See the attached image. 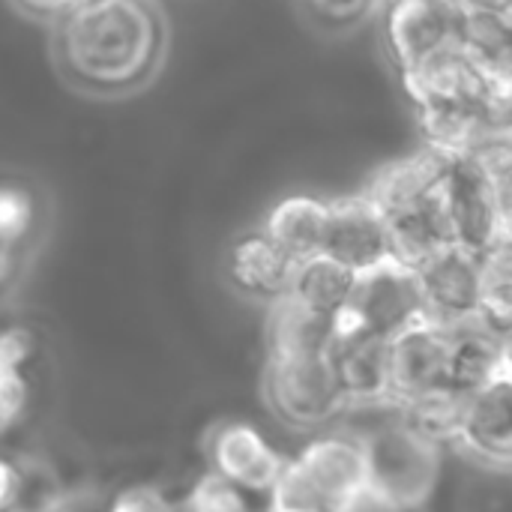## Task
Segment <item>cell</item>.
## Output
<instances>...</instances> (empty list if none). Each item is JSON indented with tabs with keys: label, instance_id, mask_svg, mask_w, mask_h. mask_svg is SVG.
<instances>
[{
	"label": "cell",
	"instance_id": "cell-26",
	"mask_svg": "<svg viewBox=\"0 0 512 512\" xmlns=\"http://www.w3.org/2000/svg\"><path fill=\"white\" fill-rule=\"evenodd\" d=\"M27 381L15 369H0V432L9 429L27 405Z\"/></svg>",
	"mask_w": 512,
	"mask_h": 512
},
{
	"label": "cell",
	"instance_id": "cell-16",
	"mask_svg": "<svg viewBox=\"0 0 512 512\" xmlns=\"http://www.w3.org/2000/svg\"><path fill=\"white\" fill-rule=\"evenodd\" d=\"M294 267L297 261L285 249H279L264 234V228L243 234L240 240H234L228 252V276L234 288L243 291L246 297L267 300V303L288 294Z\"/></svg>",
	"mask_w": 512,
	"mask_h": 512
},
{
	"label": "cell",
	"instance_id": "cell-21",
	"mask_svg": "<svg viewBox=\"0 0 512 512\" xmlns=\"http://www.w3.org/2000/svg\"><path fill=\"white\" fill-rule=\"evenodd\" d=\"M354 285H357L354 270H348L345 264H339L336 258H330L324 252H318L312 258L297 261L288 297H294L300 306H306L324 318H336L351 303Z\"/></svg>",
	"mask_w": 512,
	"mask_h": 512
},
{
	"label": "cell",
	"instance_id": "cell-25",
	"mask_svg": "<svg viewBox=\"0 0 512 512\" xmlns=\"http://www.w3.org/2000/svg\"><path fill=\"white\" fill-rule=\"evenodd\" d=\"M186 507L192 512H249L246 507V492L219 477L216 471L204 474L192 495L186 498Z\"/></svg>",
	"mask_w": 512,
	"mask_h": 512
},
{
	"label": "cell",
	"instance_id": "cell-6",
	"mask_svg": "<svg viewBox=\"0 0 512 512\" xmlns=\"http://www.w3.org/2000/svg\"><path fill=\"white\" fill-rule=\"evenodd\" d=\"M450 387L447 327L423 318L390 339V405L414 402Z\"/></svg>",
	"mask_w": 512,
	"mask_h": 512
},
{
	"label": "cell",
	"instance_id": "cell-35",
	"mask_svg": "<svg viewBox=\"0 0 512 512\" xmlns=\"http://www.w3.org/2000/svg\"><path fill=\"white\" fill-rule=\"evenodd\" d=\"M510 18H512V9H510Z\"/></svg>",
	"mask_w": 512,
	"mask_h": 512
},
{
	"label": "cell",
	"instance_id": "cell-22",
	"mask_svg": "<svg viewBox=\"0 0 512 512\" xmlns=\"http://www.w3.org/2000/svg\"><path fill=\"white\" fill-rule=\"evenodd\" d=\"M465 399H468L465 393H459L453 387H444V390L426 393V396H420L414 402L396 405V414L411 429H417L420 435L432 438L435 444L453 447L456 438H459V429H462Z\"/></svg>",
	"mask_w": 512,
	"mask_h": 512
},
{
	"label": "cell",
	"instance_id": "cell-1",
	"mask_svg": "<svg viewBox=\"0 0 512 512\" xmlns=\"http://www.w3.org/2000/svg\"><path fill=\"white\" fill-rule=\"evenodd\" d=\"M51 51L72 90L135 96L165 63L168 21L156 0H78L51 18Z\"/></svg>",
	"mask_w": 512,
	"mask_h": 512
},
{
	"label": "cell",
	"instance_id": "cell-34",
	"mask_svg": "<svg viewBox=\"0 0 512 512\" xmlns=\"http://www.w3.org/2000/svg\"><path fill=\"white\" fill-rule=\"evenodd\" d=\"M507 6H510V9H512V0H507Z\"/></svg>",
	"mask_w": 512,
	"mask_h": 512
},
{
	"label": "cell",
	"instance_id": "cell-30",
	"mask_svg": "<svg viewBox=\"0 0 512 512\" xmlns=\"http://www.w3.org/2000/svg\"><path fill=\"white\" fill-rule=\"evenodd\" d=\"M21 12L33 15V18H42V21H51L54 15H60L66 6L78 3V0H15Z\"/></svg>",
	"mask_w": 512,
	"mask_h": 512
},
{
	"label": "cell",
	"instance_id": "cell-33",
	"mask_svg": "<svg viewBox=\"0 0 512 512\" xmlns=\"http://www.w3.org/2000/svg\"><path fill=\"white\" fill-rule=\"evenodd\" d=\"M507 243H512V219H510V225H507V237H504Z\"/></svg>",
	"mask_w": 512,
	"mask_h": 512
},
{
	"label": "cell",
	"instance_id": "cell-5",
	"mask_svg": "<svg viewBox=\"0 0 512 512\" xmlns=\"http://www.w3.org/2000/svg\"><path fill=\"white\" fill-rule=\"evenodd\" d=\"M441 204L456 246L483 255L492 246L504 243L507 228L498 207L495 183L477 156L450 159L441 183Z\"/></svg>",
	"mask_w": 512,
	"mask_h": 512
},
{
	"label": "cell",
	"instance_id": "cell-18",
	"mask_svg": "<svg viewBox=\"0 0 512 512\" xmlns=\"http://www.w3.org/2000/svg\"><path fill=\"white\" fill-rule=\"evenodd\" d=\"M387 234H390V258H396L414 270L420 264H426L432 255H438L441 249L453 246L450 222H447V213L441 204V189L432 198L390 216Z\"/></svg>",
	"mask_w": 512,
	"mask_h": 512
},
{
	"label": "cell",
	"instance_id": "cell-10",
	"mask_svg": "<svg viewBox=\"0 0 512 512\" xmlns=\"http://www.w3.org/2000/svg\"><path fill=\"white\" fill-rule=\"evenodd\" d=\"M324 255L336 258L354 273H363L390 258L387 219L363 192L330 201Z\"/></svg>",
	"mask_w": 512,
	"mask_h": 512
},
{
	"label": "cell",
	"instance_id": "cell-28",
	"mask_svg": "<svg viewBox=\"0 0 512 512\" xmlns=\"http://www.w3.org/2000/svg\"><path fill=\"white\" fill-rule=\"evenodd\" d=\"M108 512H171V504L162 498V492L150 486H135L123 492Z\"/></svg>",
	"mask_w": 512,
	"mask_h": 512
},
{
	"label": "cell",
	"instance_id": "cell-31",
	"mask_svg": "<svg viewBox=\"0 0 512 512\" xmlns=\"http://www.w3.org/2000/svg\"><path fill=\"white\" fill-rule=\"evenodd\" d=\"M504 369L512 375V330L504 333Z\"/></svg>",
	"mask_w": 512,
	"mask_h": 512
},
{
	"label": "cell",
	"instance_id": "cell-14",
	"mask_svg": "<svg viewBox=\"0 0 512 512\" xmlns=\"http://www.w3.org/2000/svg\"><path fill=\"white\" fill-rule=\"evenodd\" d=\"M450 159L441 156L432 147H423L411 156H402L390 165H384L369 186L363 189V195L384 213V219L432 198L447 174Z\"/></svg>",
	"mask_w": 512,
	"mask_h": 512
},
{
	"label": "cell",
	"instance_id": "cell-11",
	"mask_svg": "<svg viewBox=\"0 0 512 512\" xmlns=\"http://www.w3.org/2000/svg\"><path fill=\"white\" fill-rule=\"evenodd\" d=\"M210 462L219 477L249 495H270L288 459L249 423H225L210 441Z\"/></svg>",
	"mask_w": 512,
	"mask_h": 512
},
{
	"label": "cell",
	"instance_id": "cell-9",
	"mask_svg": "<svg viewBox=\"0 0 512 512\" xmlns=\"http://www.w3.org/2000/svg\"><path fill=\"white\" fill-rule=\"evenodd\" d=\"M459 27L462 9L453 0H390L387 39L402 72L459 42Z\"/></svg>",
	"mask_w": 512,
	"mask_h": 512
},
{
	"label": "cell",
	"instance_id": "cell-20",
	"mask_svg": "<svg viewBox=\"0 0 512 512\" xmlns=\"http://www.w3.org/2000/svg\"><path fill=\"white\" fill-rule=\"evenodd\" d=\"M333 345V318H324L294 297H279L270 303L267 318V357L288 354H327Z\"/></svg>",
	"mask_w": 512,
	"mask_h": 512
},
{
	"label": "cell",
	"instance_id": "cell-32",
	"mask_svg": "<svg viewBox=\"0 0 512 512\" xmlns=\"http://www.w3.org/2000/svg\"><path fill=\"white\" fill-rule=\"evenodd\" d=\"M171 512H192V510H189V507H186V501H183L180 507H171Z\"/></svg>",
	"mask_w": 512,
	"mask_h": 512
},
{
	"label": "cell",
	"instance_id": "cell-23",
	"mask_svg": "<svg viewBox=\"0 0 512 512\" xmlns=\"http://www.w3.org/2000/svg\"><path fill=\"white\" fill-rule=\"evenodd\" d=\"M480 315L501 333L512 330V243L507 240L483 252Z\"/></svg>",
	"mask_w": 512,
	"mask_h": 512
},
{
	"label": "cell",
	"instance_id": "cell-13",
	"mask_svg": "<svg viewBox=\"0 0 512 512\" xmlns=\"http://www.w3.org/2000/svg\"><path fill=\"white\" fill-rule=\"evenodd\" d=\"M297 462L339 512H354L366 498V453L357 435H324Z\"/></svg>",
	"mask_w": 512,
	"mask_h": 512
},
{
	"label": "cell",
	"instance_id": "cell-12",
	"mask_svg": "<svg viewBox=\"0 0 512 512\" xmlns=\"http://www.w3.org/2000/svg\"><path fill=\"white\" fill-rule=\"evenodd\" d=\"M330 360L348 399V411L390 408V339L372 333L336 336Z\"/></svg>",
	"mask_w": 512,
	"mask_h": 512
},
{
	"label": "cell",
	"instance_id": "cell-2",
	"mask_svg": "<svg viewBox=\"0 0 512 512\" xmlns=\"http://www.w3.org/2000/svg\"><path fill=\"white\" fill-rule=\"evenodd\" d=\"M366 453V498L387 512H420L444 474V447L411 429L393 408L357 435Z\"/></svg>",
	"mask_w": 512,
	"mask_h": 512
},
{
	"label": "cell",
	"instance_id": "cell-17",
	"mask_svg": "<svg viewBox=\"0 0 512 512\" xmlns=\"http://www.w3.org/2000/svg\"><path fill=\"white\" fill-rule=\"evenodd\" d=\"M450 336V387L471 396L504 372V333L483 315L447 327Z\"/></svg>",
	"mask_w": 512,
	"mask_h": 512
},
{
	"label": "cell",
	"instance_id": "cell-24",
	"mask_svg": "<svg viewBox=\"0 0 512 512\" xmlns=\"http://www.w3.org/2000/svg\"><path fill=\"white\" fill-rule=\"evenodd\" d=\"M33 195L18 183H0V249L18 243L33 225Z\"/></svg>",
	"mask_w": 512,
	"mask_h": 512
},
{
	"label": "cell",
	"instance_id": "cell-3",
	"mask_svg": "<svg viewBox=\"0 0 512 512\" xmlns=\"http://www.w3.org/2000/svg\"><path fill=\"white\" fill-rule=\"evenodd\" d=\"M264 399L270 411L291 429H324L348 414V399L339 387L330 351L267 357Z\"/></svg>",
	"mask_w": 512,
	"mask_h": 512
},
{
	"label": "cell",
	"instance_id": "cell-7",
	"mask_svg": "<svg viewBox=\"0 0 512 512\" xmlns=\"http://www.w3.org/2000/svg\"><path fill=\"white\" fill-rule=\"evenodd\" d=\"M426 318L453 327L474 315H480V294H483V255L447 246L438 255H432L426 264L417 267Z\"/></svg>",
	"mask_w": 512,
	"mask_h": 512
},
{
	"label": "cell",
	"instance_id": "cell-29",
	"mask_svg": "<svg viewBox=\"0 0 512 512\" xmlns=\"http://www.w3.org/2000/svg\"><path fill=\"white\" fill-rule=\"evenodd\" d=\"M18 489H21V468L0 459V512H9L15 507Z\"/></svg>",
	"mask_w": 512,
	"mask_h": 512
},
{
	"label": "cell",
	"instance_id": "cell-15",
	"mask_svg": "<svg viewBox=\"0 0 512 512\" xmlns=\"http://www.w3.org/2000/svg\"><path fill=\"white\" fill-rule=\"evenodd\" d=\"M405 87L417 105L429 102H480L483 105V72L477 60L465 51L462 39L429 54L408 72H402Z\"/></svg>",
	"mask_w": 512,
	"mask_h": 512
},
{
	"label": "cell",
	"instance_id": "cell-27",
	"mask_svg": "<svg viewBox=\"0 0 512 512\" xmlns=\"http://www.w3.org/2000/svg\"><path fill=\"white\" fill-rule=\"evenodd\" d=\"M33 351V336L24 327H12L0 333V369H21V363Z\"/></svg>",
	"mask_w": 512,
	"mask_h": 512
},
{
	"label": "cell",
	"instance_id": "cell-8",
	"mask_svg": "<svg viewBox=\"0 0 512 512\" xmlns=\"http://www.w3.org/2000/svg\"><path fill=\"white\" fill-rule=\"evenodd\" d=\"M453 447L483 468L512 474V375L507 369L465 399Z\"/></svg>",
	"mask_w": 512,
	"mask_h": 512
},
{
	"label": "cell",
	"instance_id": "cell-19",
	"mask_svg": "<svg viewBox=\"0 0 512 512\" xmlns=\"http://www.w3.org/2000/svg\"><path fill=\"white\" fill-rule=\"evenodd\" d=\"M327 216H330V201L312 195H288L270 210L264 222V234L279 249H285L294 261H303L324 252Z\"/></svg>",
	"mask_w": 512,
	"mask_h": 512
},
{
	"label": "cell",
	"instance_id": "cell-4",
	"mask_svg": "<svg viewBox=\"0 0 512 512\" xmlns=\"http://www.w3.org/2000/svg\"><path fill=\"white\" fill-rule=\"evenodd\" d=\"M423 318L426 303L417 270L396 258H384L381 264L357 273L351 303L333 318V339L354 333L393 339Z\"/></svg>",
	"mask_w": 512,
	"mask_h": 512
}]
</instances>
